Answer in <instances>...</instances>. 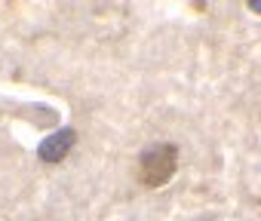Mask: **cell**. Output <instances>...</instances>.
Segmentation results:
<instances>
[{"label":"cell","instance_id":"6da1fadb","mask_svg":"<svg viewBox=\"0 0 261 221\" xmlns=\"http://www.w3.org/2000/svg\"><path fill=\"white\" fill-rule=\"evenodd\" d=\"M178 169V151L175 145H154L139 157V181L145 187L166 184Z\"/></svg>","mask_w":261,"mask_h":221},{"label":"cell","instance_id":"7a4b0ae2","mask_svg":"<svg viewBox=\"0 0 261 221\" xmlns=\"http://www.w3.org/2000/svg\"><path fill=\"white\" fill-rule=\"evenodd\" d=\"M71 145H74V129H59L56 135L43 139V145L37 148V157H40L43 163H59V160L71 151Z\"/></svg>","mask_w":261,"mask_h":221},{"label":"cell","instance_id":"3957f363","mask_svg":"<svg viewBox=\"0 0 261 221\" xmlns=\"http://www.w3.org/2000/svg\"><path fill=\"white\" fill-rule=\"evenodd\" d=\"M249 7H252L255 13H261V0H249Z\"/></svg>","mask_w":261,"mask_h":221}]
</instances>
